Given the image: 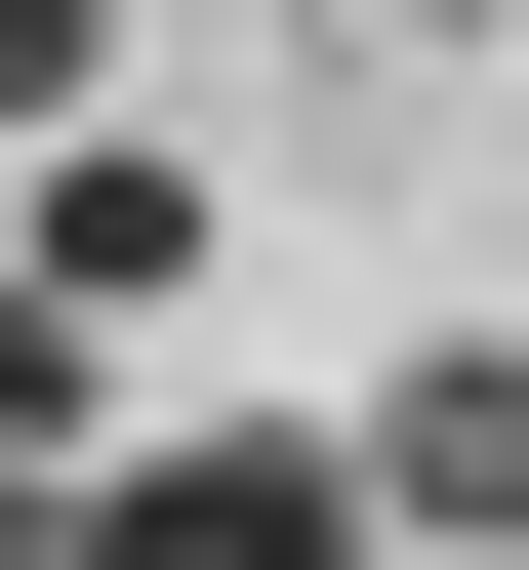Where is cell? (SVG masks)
I'll list each match as a JSON object with an SVG mask.
<instances>
[{
  "label": "cell",
  "instance_id": "2",
  "mask_svg": "<svg viewBox=\"0 0 529 570\" xmlns=\"http://www.w3.org/2000/svg\"><path fill=\"white\" fill-rule=\"evenodd\" d=\"M82 570H408V530H366V449H245V407H164V449L82 489Z\"/></svg>",
  "mask_w": 529,
  "mask_h": 570
},
{
  "label": "cell",
  "instance_id": "1",
  "mask_svg": "<svg viewBox=\"0 0 529 570\" xmlns=\"http://www.w3.org/2000/svg\"><path fill=\"white\" fill-rule=\"evenodd\" d=\"M0 326H82V367L204 326V164H164V122H41V164H0Z\"/></svg>",
  "mask_w": 529,
  "mask_h": 570
},
{
  "label": "cell",
  "instance_id": "3",
  "mask_svg": "<svg viewBox=\"0 0 529 570\" xmlns=\"http://www.w3.org/2000/svg\"><path fill=\"white\" fill-rule=\"evenodd\" d=\"M366 530L408 570H529V326H408V367H366Z\"/></svg>",
  "mask_w": 529,
  "mask_h": 570
},
{
  "label": "cell",
  "instance_id": "4",
  "mask_svg": "<svg viewBox=\"0 0 529 570\" xmlns=\"http://www.w3.org/2000/svg\"><path fill=\"white\" fill-rule=\"evenodd\" d=\"M0 570H82V449H0Z\"/></svg>",
  "mask_w": 529,
  "mask_h": 570
}]
</instances>
